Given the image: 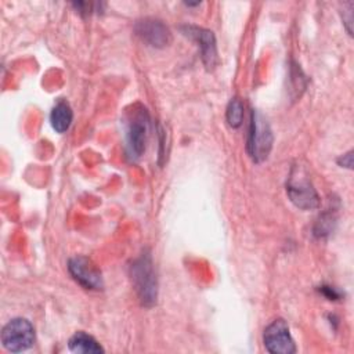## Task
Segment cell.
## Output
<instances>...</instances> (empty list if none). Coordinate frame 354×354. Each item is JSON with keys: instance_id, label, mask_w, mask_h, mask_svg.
<instances>
[{"instance_id": "obj_10", "label": "cell", "mask_w": 354, "mask_h": 354, "mask_svg": "<svg viewBox=\"0 0 354 354\" xmlns=\"http://www.w3.org/2000/svg\"><path fill=\"white\" fill-rule=\"evenodd\" d=\"M68 347L72 353L79 354H98L104 353L101 344L88 333L86 332H76L68 342Z\"/></svg>"}, {"instance_id": "obj_5", "label": "cell", "mask_w": 354, "mask_h": 354, "mask_svg": "<svg viewBox=\"0 0 354 354\" xmlns=\"http://www.w3.org/2000/svg\"><path fill=\"white\" fill-rule=\"evenodd\" d=\"M1 343L7 351L21 353L30 348L35 343V328L25 318L8 321L1 330Z\"/></svg>"}, {"instance_id": "obj_13", "label": "cell", "mask_w": 354, "mask_h": 354, "mask_svg": "<svg viewBox=\"0 0 354 354\" xmlns=\"http://www.w3.org/2000/svg\"><path fill=\"white\" fill-rule=\"evenodd\" d=\"M333 223H335V218L329 214H324L322 217H319V220L317 221V225H315V235L322 236L325 234H329Z\"/></svg>"}, {"instance_id": "obj_9", "label": "cell", "mask_w": 354, "mask_h": 354, "mask_svg": "<svg viewBox=\"0 0 354 354\" xmlns=\"http://www.w3.org/2000/svg\"><path fill=\"white\" fill-rule=\"evenodd\" d=\"M184 33L194 39L202 54V61L207 69H213L217 64V48H216V39L212 30L198 28V26H185L183 28Z\"/></svg>"}, {"instance_id": "obj_11", "label": "cell", "mask_w": 354, "mask_h": 354, "mask_svg": "<svg viewBox=\"0 0 354 354\" xmlns=\"http://www.w3.org/2000/svg\"><path fill=\"white\" fill-rule=\"evenodd\" d=\"M73 119V112L66 101H58L50 113V122L57 133H65Z\"/></svg>"}, {"instance_id": "obj_14", "label": "cell", "mask_w": 354, "mask_h": 354, "mask_svg": "<svg viewBox=\"0 0 354 354\" xmlns=\"http://www.w3.org/2000/svg\"><path fill=\"white\" fill-rule=\"evenodd\" d=\"M337 163H339L342 167L351 169V167H353V151H348L347 153H344L343 156H340V158L337 159Z\"/></svg>"}, {"instance_id": "obj_15", "label": "cell", "mask_w": 354, "mask_h": 354, "mask_svg": "<svg viewBox=\"0 0 354 354\" xmlns=\"http://www.w3.org/2000/svg\"><path fill=\"white\" fill-rule=\"evenodd\" d=\"M321 292L329 299V300H336L340 297V293L335 289V288H330V286H321Z\"/></svg>"}, {"instance_id": "obj_6", "label": "cell", "mask_w": 354, "mask_h": 354, "mask_svg": "<svg viewBox=\"0 0 354 354\" xmlns=\"http://www.w3.org/2000/svg\"><path fill=\"white\" fill-rule=\"evenodd\" d=\"M264 347L272 354H293L296 353L295 342L290 336L289 326L285 319H274L263 333Z\"/></svg>"}, {"instance_id": "obj_1", "label": "cell", "mask_w": 354, "mask_h": 354, "mask_svg": "<svg viewBox=\"0 0 354 354\" xmlns=\"http://www.w3.org/2000/svg\"><path fill=\"white\" fill-rule=\"evenodd\" d=\"M130 275L141 304L145 307L153 306L158 297V282L149 253L145 252L133 261Z\"/></svg>"}, {"instance_id": "obj_2", "label": "cell", "mask_w": 354, "mask_h": 354, "mask_svg": "<svg viewBox=\"0 0 354 354\" xmlns=\"http://www.w3.org/2000/svg\"><path fill=\"white\" fill-rule=\"evenodd\" d=\"M286 194L290 202L301 210H313L319 206V196L303 166H292L286 181Z\"/></svg>"}, {"instance_id": "obj_8", "label": "cell", "mask_w": 354, "mask_h": 354, "mask_svg": "<svg viewBox=\"0 0 354 354\" xmlns=\"http://www.w3.org/2000/svg\"><path fill=\"white\" fill-rule=\"evenodd\" d=\"M134 29L141 40L152 47L162 48L171 43L170 29L159 19L144 18L136 24Z\"/></svg>"}, {"instance_id": "obj_7", "label": "cell", "mask_w": 354, "mask_h": 354, "mask_svg": "<svg viewBox=\"0 0 354 354\" xmlns=\"http://www.w3.org/2000/svg\"><path fill=\"white\" fill-rule=\"evenodd\" d=\"M68 271L72 278L86 289H102L104 281L98 267L86 256H75L68 261Z\"/></svg>"}, {"instance_id": "obj_3", "label": "cell", "mask_w": 354, "mask_h": 354, "mask_svg": "<svg viewBox=\"0 0 354 354\" xmlns=\"http://www.w3.org/2000/svg\"><path fill=\"white\" fill-rule=\"evenodd\" d=\"M149 136V116L147 109L136 104L127 115L126 123V145L131 158H140L145 152Z\"/></svg>"}, {"instance_id": "obj_4", "label": "cell", "mask_w": 354, "mask_h": 354, "mask_svg": "<svg viewBox=\"0 0 354 354\" xmlns=\"http://www.w3.org/2000/svg\"><path fill=\"white\" fill-rule=\"evenodd\" d=\"M274 136L267 119L256 109L252 111L250 127L248 136V153L253 162L261 163L271 152Z\"/></svg>"}, {"instance_id": "obj_12", "label": "cell", "mask_w": 354, "mask_h": 354, "mask_svg": "<svg viewBox=\"0 0 354 354\" xmlns=\"http://www.w3.org/2000/svg\"><path fill=\"white\" fill-rule=\"evenodd\" d=\"M225 118H227L228 124L232 129H238L242 124V120H243V102L241 101V98H238V97L231 98V101L227 105Z\"/></svg>"}]
</instances>
